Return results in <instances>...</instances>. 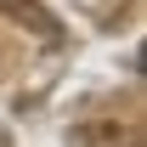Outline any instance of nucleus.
I'll return each mask as SVG.
<instances>
[{
  "label": "nucleus",
  "instance_id": "1",
  "mask_svg": "<svg viewBox=\"0 0 147 147\" xmlns=\"http://www.w3.org/2000/svg\"><path fill=\"white\" fill-rule=\"evenodd\" d=\"M0 11H17V17H23V28L34 23L40 34H57V28H51V11H45L40 0H0Z\"/></svg>",
  "mask_w": 147,
  "mask_h": 147
}]
</instances>
